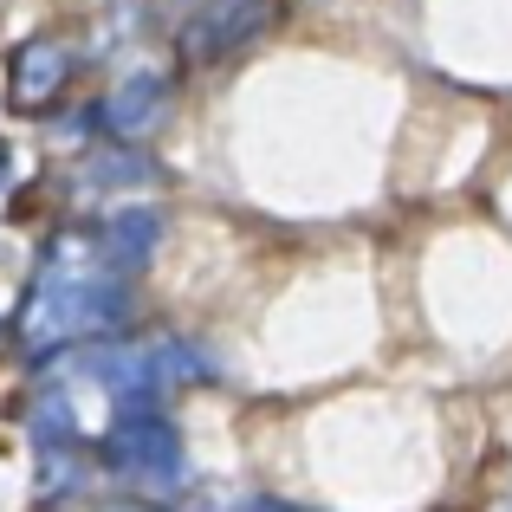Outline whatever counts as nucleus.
Segmentation results:
<instances>
[{"label":"nucleus","instance_id":"1","mask_svg":"<svg viewBox=\"0 0 512 512\" xmlns=\"http://www.w3.org/2000/svg\"><path fill=\"white\" fill-rule=\"evenodd\" d=\"M124 318V266L104 260V247H78V240H52L39 279L26 286V305L13 318V338L26 357H52V350H72L85 338Z\"/></svg>","mask_w":512,"mask_h":512},{"label":"nucleus","instance_id":"2","mask_svg":"<svg viewBox=\"0 0 512 512\" xmlns=\"http://www.w3.org/2000/svg\"><path fill=\"white\" fill-rule=\"evenodd\" d=\"M104 467L124 480H143V487H182L188 454L163 402H117L104 415Z\"/></svg>","mask_w":512,"mask_h":512},{"label":"nucleus","instance_id":"3","mask_svg":"<svg viewBox=\"0 0 512 512\" xmlns=\"http://www.w3.org/2000/svg\"><path fill=\"white\" fill-rule=\"evenodd\" d=\"M65 72H72V59H65V46H52V39H26V46L13 52V65H7L13 104H26V111H39V104H52V98L65 91Z\"/></svg>","mask_w":512,"mask_h":512},{"label":"nucleus","instance_id":"4","mask_svg":"<svg viewBox=\"0 0 512 512\" xmlns=\"http://www.w3.org/2000/svg\"><path fill=\"white\" fill-rule=\"evenodd\" d=\"M163 104H169V78L163 72H130L124 85L104 98L98 117H104V130H111V137H143V130L163 117Z\"/></svg>","mask_w":512,"mask_h":512},{"label":"nucleus","instance_id":"5","mask_svg":"<svg viewBox=\"0 0 512 512\" xmlns=\"http://www.w3.org/2000/svg\"><path fill=\"white\" fill-rule=\"evenodd\" d=\"M98 247H104V260H111V266L137 273V266L150 260V247H156V214L150 208L111 214V221H104V234H98Z\"/></svg>","mask_w":512,"mask_h":512},{"label":"nucleus","instance_id":"6","mask_svg":"<svg viewBox=\"0 0 512 512\" xmlns=\"http://www.w3.org/2000/svg\"><path fill=\"white\" fill-rule=\"evenodd\" d=\"M13 182V163H7V156H0V188H7Z\"/></svg>","mask_w":512,"mask_h":512},{"label":"nucleus","instance_id":"7","mask_svg":"<svg viewBox=\"0 0 512 512\" xmlns=\"http://www.w3.org/2000/svg\"><path fill=\"white\" fill-rule=\"evenodd\" d=\"M111 512H143V506H111Z\"/></svg>","mask_w":512,"mask_h":512}]
</instances>
